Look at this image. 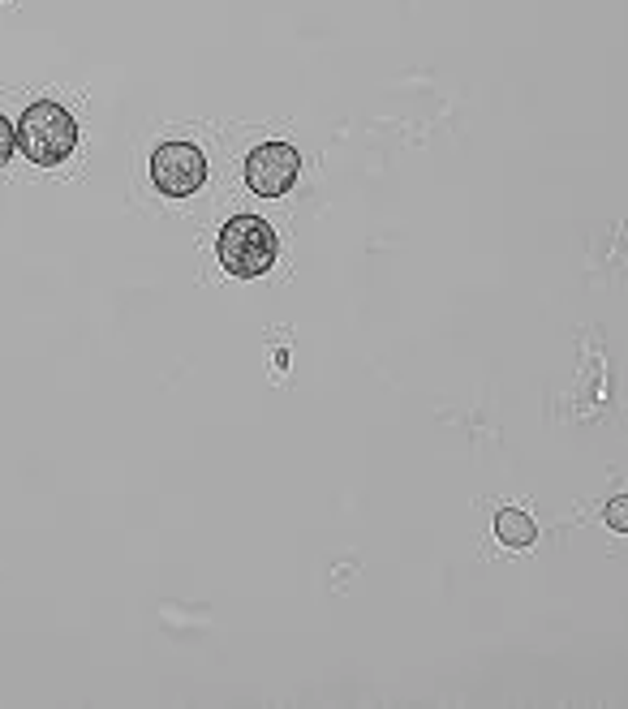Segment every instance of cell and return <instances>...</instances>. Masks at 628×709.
<instances>
[{
    "instance_id": "obj_1",
    "label": "cell",
    "mask_w": 628,
    "mask_h": 709,
    "mask_svg": "<svg viewBox=\"0 0 628 709\" xmlns=\"http://www.w3.org/2000/svg\"><path fill=\"white\" fill-rule=\"evenodd\" d=\"M18 147L22 155L31 159V164H61V159L74 155L78 147V121L69 117V112L61 104H48V99H39V104H31L22 112L18 121Z\"/></svg>"
},
{
    "instance_id": "obj_2",
    "label": "cell",
    "mask_w": 628,
    "mask_h": 709,
    "mask_svg": "<svg viewBox=\"0 0 628 709\" xmlns=\"http://www.w3.org/2000/svg\"><path fill=\"white\" fill-rule=\"evenodd\" d=\"M220 263L237 280L263 276L276 263V228L259 215H233L220 228Z\"/></svg>"
},
{
    "instance_id": "obj_3",
    "label": "cell",
    "mask_w": 628,
    "mask_h": 709,
    "mask_svg": "<svg viewBox=\"0 0 628 709\" xmlns=\"http://www.w3.org/2000/svg\"><path fill=\"white\" fill-rule=\"evenodd\" d=\"M151 181L168 198H190L207 181V159L194 142H160L151 155Z\"/></svg>"
},
{
    "instance_id": "obj_4",
    "label": "cell",
    "mask_w": 628,
    "mask_h": 709,
    "mask_svg": "<svg viewBox=\"0 0 628 709\" xmlns=\"http://www.w3.org/2000/svg\"><path fill=\"white\" fill-rule=\"evenodd\" d=\"M297 168H302V159L289 142H263L246 155V185L259 198H280L297 181Z\"/></svg>"
},
{
    "instance_id": "obj_5",
    "label": "cell",
    "mask_w": 628,
    "mask_h": 709,
    "mask_svg": "<svg viewBox=\"0 0 628 709\" xmlns=\"http://www.w3.org/2000/svg\"><path fill=\"white\" fill-rule=\"evenodd\" d=\"M534 516L530 512H521V508H504L495 516V538L504 542V546H512V551H525V546L534 542Z\"/></svg>"
},
{
    "instance_id": "obj_6",
    "label": "cell",
    "mask_w": 628,
    "mask_h": 709,
    "mask_svg": "<svg viewBox=\"0 0 628 709\" xmlns=\"http://www.w3.org/2000/svg\"><path fill=\"white\" fill-rule=\"evenodd\" d=\"M607 525L616 529V533H628V499L624 495L607 503Z\"/></svg>"
},
{
    "instance_id": "obj_7",
    "label": "cell",
    "mask_w": 628,
    "mask_h": 709,
    "mask_svg": "<svg viewBox=\"0 0 628 709\" xmlns=\"http://www.w3.org/2000/svg\"><path fill=\"white\" fill-rule=\"evenodd\" d=\"M13 147H18V129H13L5 117H0V164H9Z\"/></svg>"
}]
</instances>
